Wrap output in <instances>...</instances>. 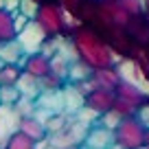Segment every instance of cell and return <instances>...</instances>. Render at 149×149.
I'll return each instance as SVG.
<instances>
[{"mask_svg":"<svg viewBox=\"0 0 149 149\" xmlns=\"http://www.w3.org/2000/svg\"><path fill=\"white\" fill-rule=\"evenodd\" d=\"M20 97H22V92L18 90V86H15V84H5V86H0V99H2V103L15 105Z\"/></svg>","mask_w":149,"mask_h":149,"instance_id":"30bf717a","label":"cell"},{"mask_svg":"<svg viewBox=\"0 0 149 149\" xmlns=\"http://www.w3.org/2000/svg\"><path fill=\"white\" fill-rule=\"evenodd\" d=\"M15 86H18V90L22 92V97H31V99H37L40 97V92H42V77H37V74L33 72H22L18 77V81H15Z\"/></svg>","mask_w":149,"mask_h":149,"instance_id":"52a82bcc","label":"cell"},{"mask_svg":"<svg viewBox=\"0 0 149 149\" xmlns=\"http://www.w3.org/2000/svg\"><path fill=\"white\" fill-rule=\"evenodd\" d=\"M2 9H7L9 13H15V11H20V0H5Z\"/></svg>","mask_w":149,"mask_h":149,"instance_id":"ac0fdd59","label":"cell"},{"mask_svg":"<svg viewBox=\"0 0 149 149\" xmlns=\"http://www.w3.org/2000/svg\"><path fill=\"white\" fill-rule=\"evenodd\" d=\"M20 11H22L26 18L35 20L37 13H40V5H37L35 0H20Z\"/></svg>","mask_w":149,"mask_h":149,"instance_id":"4fadbf2b","label":"cell"},{"mask_svg":"<svg viewBox=\"0 0 149 149\" xmlns=\"http://www.w3.org/2000/svg\"><path fill=\"white\" fill-rule=\"evenodd\" d=\"M2 66H5V61H0V70H2Z\"/></svg>","mask_w":149,"mask_h":149,"instance_id":"ffe728a7","label":"cell"},{"mask_svg":"<svg viewBox=\"0 0 149 149\" xmlns=\"http://www.w3.org/2000/svg\"><path fill=\"white\" fill-rule=\"evenodd\" d=\"M61 90H64V105H66V112L74 116V114H77V112L86 105L84 92H81V90H77L74 86H66V88H61Z\"/></svg>","mask_w":149,"mask_h":149,"instance_id":"ba28073f","label":"cell"},{"mask_svg":"<svg viewBox=\"0 0 149 149\" xmlns=\"http://www.w3.org/2000/svg\"><path fill=\"white\" fill-rule=\"evenodd\" d=\"M118 77H121V79L125 81L127 86L136 88L138 92L149 94V81L145 79L143 74H140V70L136 68V66L132 64V61H123V64L118 66Z\"/></svg>","mask_w":149,"mask_h":149,"instance_id":"3957f363","label":"cell"},{"mask_svg":"<svg viewBox=\"0 0 149 149\" xmlns=\"http://www.w3.org/2000/svg\"><path fill=\"white\" fill-rule=\"evenodd\" d=\"M29 20H31V18H26L22 11H15V13H13V29H15V35H18V33L22 31L24 26H26Z\"/></svg>","mask_w":149,"mask_h":149,"instance_id":"9a60e30c","label":"cell"},{"mask_svg":"<svg viewBox=\"0 0 149 149\" xmlns=\"http://www.w3.org/2000/svg\"><path fill=\"white\" fill-rule=\"evenodd\" d=\"M138 121L143 123L145 127H149V105H145V107L138 110Z\"/></svg>","mask_w":149,"mask_h":149,"instance_id":"e0dca14e","label":"cell"},{"mask_svg":"<svg viewBox=\"0 0 149 149\" xmlns=\"http://www.w3.org/2000/svg\"><path fill=\"white\" fill-rule=\"evenodd\" d=\"M118 114H114V112H107V114H103V125L110 127V130H114V127L118 125Z\"/></svg>","mask_w":149,"mask_h":149,"instance_id":"2e32d148","label":"cell"},{"mask_svg":"<svg viewBox=\"0 0 149 149\" xmlns=\"http://www.w3.org/2000/svg\"><path fill=\"white\" fill-rule=\"evenodd\" d=\"M97 116H99L97 112H94L92 107H86V105L81 107V110L77 112V114H74V118H77V121H79V123H84L86 127H90V123H92V121H94V118H97Z\"/></svg>","mask_w":149,"mask_h":149,"instance_id":"5bb4252c","label":"cell"},{"mask_svg":"<svg viewBox=\"0 0 149 149\" xmlns=\"http://www.w3.org/2000/svg\"><path fill=\"white\" fill-rule=\"evenodd\" d=\"M22 114L18 112L15 105L9 103H0V147H7L11 140V136L15 132H20L22 127Z\"/></svg>","mask_w":149,"mask_h":149,"instance_id":"7a4b0ae2","label":"cell"},{"mask_svg":"<svg viewBox=\"0 0 149 149\" xmlns=\"http://www.w3.org/2000/svg\"><path fill=\"white\" fill-rule=\"evenodd\" d=\"M0 103H2V99H0Z\"/></svg>","mask_w":149,"mask_h":149,"instance_id":"44dd1931","label":"cell"},{"mask_svg":"<svg viewBox=\"0 0 149 149\" xmlns=\"http://www.w3.org/2000/svg\"><path fill=\"white\" fill-rule=\"evenodd\" d=\"M22 44L18 42V37H9V40H0V61L5 64H24L26 59Z\"/></svg>","mask_w":149,"mask_h":149,"instance_id":"277c9868","label":"cell"},{"mask_svg":"<svg viewBox=\"0 0 149 149\" xmlns=\"http://www.w3.org/2000/svg\"><path fill=\"white\" fill-rule=\"evenodd\" d=\"M15 37H18V42L22 44V48H24L26 55H40L44 42H46V29L37 22V20H29L26 26H24Z\"/></svg>","mask_w":149,"mask_h":149,"instance_id":"6da1fadb","label":"cell"},{"mask_svg":"<svg viewBox=\"0 0 149 149\" xmlns=\"http://www.w3.org/2000/svg\"><path fill=\"white\" fill-rule=\"evenodd\" d=\"M90 74V66H84V64H79V61H72V66L68 68V77L70 79H84V77H88Z\"/></svg>","mask_w":149,"mask_h":149,"instance_id":"7c38bea8","label":"cell"},{"mask_svg":"<svg viewBox=\"0 0 149 149\" xmlns=\"http://www.w3.org/2000/svg\"><path fill=\"white\" fill-rule=\"evenodd\" d=\"M37 105L46 107V110L55 112V114H61L66 112V105H64V90H57V88H44L40 92V97L35 99Z\"/></svg>","mask_w":149,"mask_h":149,"instance_id":"5b68a950","label":"cell"},{"mask_svg":"<svg viewBox=\"0 0 149 149\" xmlns=\"http://www.w3.org/2000/svg\"><path fill=\"white\" fill-rule=\"evenodd\" d=\"M86 147L90 149H103V147H112L114 145V132L110 130V127H97V130L88 132V136H86L84 140Z\"/></svg>","mask_w":149,"mask_h":149,"instance_id":"8992f818","label":"cell"},{"mask_svg":"<svg viewBox=\"0 0 149 149\" xmlns=\"http://www.w3.org/2000/svg\"><path fill=\"white\" fill-rule=\"evenodd\" d=\"M20 74H22V72L18 70V64H5V66H2V70H0V86L15 84Z\"/></svg>","mask_w":149,"mask_h":149,"instance_id":"8fae6325","label":"cell"},{"mask_svg":"<svg viewBox=\"0 0 149 149\" xmlns=\"http://www.w3.org/2000/svg\"><path fill=\"white\" fill-rule=\"evenodd\" d=\"M20 130H22L29 138L37 140V138H42V136H44V130H46V127H44L40 121H35L33 116H24L22 118V127H20Z\"/></svg>","mask_w":149,"mask_h":149,"instance_id":"9c48e42d","label":"cell"},{"mask_svg":"<svg viewBox=\"0 0 149 149\" xmlns=\"http://www.w3.org/2000/svg\"><path fill=\"white\" fill-rule=\"evenodd\" d=\"M2 7H5V0H0V9H2Z\"/></svg>","mask_w":149,"mask_h":149,"instance_id":"d6986e66","label":"cell"}]
</instances>
